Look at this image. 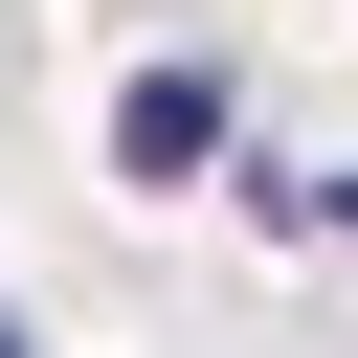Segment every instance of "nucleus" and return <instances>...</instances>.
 <instances>
[{"instance_id": "1", "label": "nucleus", "mask_w": 358, "mask_h": 358, "mask_svg": "<svg viewBox=\"0 0 358 358\" xmlns=\"http://www.w3.org/2000/svg\"><path fill=\"white\" fill-rule=\"evenodd\" d=\"M0 358H22V336H0Z\"/></svg>"}]
</instances>
